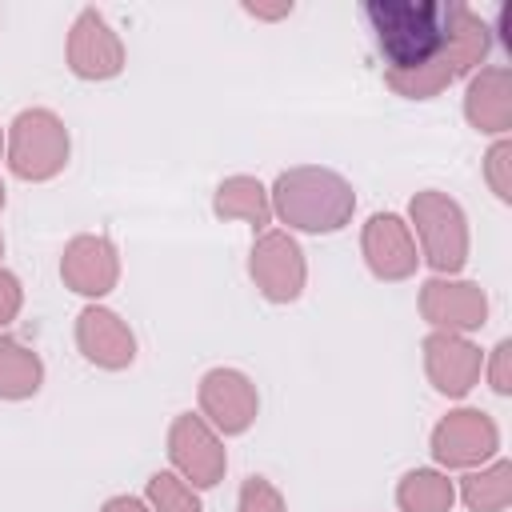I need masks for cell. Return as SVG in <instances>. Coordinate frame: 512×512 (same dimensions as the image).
Returning <instances> with one entry per match:
<instances>
[{
    "instance_id": "obj_1",
    "label": "cell",
    "mask_w": 512,
    "mask_h": 512,
    "mask_svg": "<svg viewBox=\"0 0 512 512\" xmlns=\"http://www.w3.org/2000/svg\"><path fill=\"white\" fill-rule=\"evenodd\" d=\"M364 16L376 32L380 56L388 60L384 72H412L436 60L444 44L448 4L432 0H368Z\"/></svg>"
},
{
    "instance_id": "obj_2",
    "label": "cell",
    "mask_w": 512,
    "mask_h": 512,
    "mask_svg": "<svg viewBox=\"0 0 512 512\" xmlns=\"http://www.w3.org/2000/svg\"><path fill=\"white\" fill-rule=\"evenodd\" d=\"M272 212L288 224V228H300V232H340L352 212H356V192L352 184L332 172V168H288L276 176L272 192Z\"/></svg>"
},
{
    "instance_id": "obj_3",
    "label": "cell",
    "mask_w": 512,
    "mask_h": 512,
    "mask_svg": "<svg viewBox=\"0 0 512 512\" xmlns=\"http://www.w3.org/2000/svg\"><path fill=\"white\" fill-rule=\"evenodd\" d=\"M492 48V32L488 24L468 8V4H448V24H444V44L436 52V60H428L424 68L412 72H384V84L408 100H428L440 96L452 80L476 72L484 64Z\"/></svg>"
},
{
    "instance_id": "obj_4",
    "label": "cell",
    "mask_w": 512,
    "mask_h": 512,
    "mask_svg": "<svg viewBox=\"0 0 512 512\" xmlns=\"http://www.w3.org/2000/svg\"><path fill=\"white\" fill-rule=\"evenodd\" d=\"M8 168L20 180H52L64 164H68V128L56 112L48 108H24L8 136Z\"/></svg>"
},
{
    "instance_id": "obj_5",
    "label": "cell",
    "mask_w": 512,
    "mask_h": 512,
    "mask_svg": "<svg viewBox=\"0 0 512 512\" xmlns=\"http://www.w3.org/2000/svg\"><path fill=\"white\" fill-rule=\"evenodd\" d=\"M412 224L420 236V252L424 260L440 272V276H456L468 260V220L464 208L448 196V192H416L412 204Z\"/></svg>"
},
{
    "instance_id": "obj_6",
    "label": "cell",
    "mask_w": 512,
    "mask_h": 512,
    "mask_svg": "<svg viewBox=\"0 0 512 512\" xmlns=\"http://www.w3.org/2000/svg\"><path fill=\"white\" fill-rule=\"evenodd\" d=\"M500 448V428L480 408H456L432 428V456L444 468H476Z\"/></svg>"
},
{
    "instance_id": "obj_7",
    "label": "cell",
    "mask_w": 512,
    "mask_h": 512,
    "mask_svg": "<svg viewBox=\"0 0 512 512\" xmlns=\"http://www.w3.org/2000/svg\"><path fill=\"white\" fill-rule=\"evenodd\" d=\"M168 456L192 488H216L224 480V468H228V456H224V444H220L216 428L204 416H192V412L172 420Z\"/></svg>"
},
{
    "instance_id": "obj_8",
    "label": "cell",
    "mask_w": 512,
    "mask_h": 512,
    "mask_svg": "<svg viewBox=\"0 0 512 512\" xmlns=\"http://www.w3.org/2000/svg\"><path fill=\"white\" fill-rule=\"evenodd\" d=\"M248 272H252L260 296L272 304L296 300L308 280L304 252L288 232H260L252 244V256H248Z\"/></svg>"
},
{
    "instance_id": "obj_9",
    "label": "cell",
    "mask_w": 512,
    "mask_h": 512,
    "mask_svg": "<svg viewBox=\"0 0 512 512\" xmlns=\"http://www.w3.org/2000/svg\"><path fill=\"white\" fill-rule=\"evenodd\" d=\"M420 316L436 332H476L488 320V296L472 280H452V276H432L420 288Z\"/></svg>"
},
{
    "instance_id": "obj_10",
    "label": "cell",
    "mask_w": 512,
    "mask_h": 512,
    "mask_svg": "<svg viewBox=\"0 0 512 512\" xmlns=\"http://www.w3.org/2000/svg\"><path fill=\"white\" fill-rule=\"evenodd\" d=\"M256 408H260V396H256V384L244 372H236V368L204 372V380H200V412L216 432H224V436L248 432V424L256 420Z\"/></svg>"
},
{
    "instance_id": "obj_11",
    "label": "cell",
    "mask_w": 512,
    "mask_h": 512,
    "mask_svg": "<svg viewBox=\"0 0 512 512\" xmlns=\"http://www.w3.org/2000/svg\"><path fill=\"white\" fill-rule=\"evenodd\" d=\"M68 68L80 80H112V76L124 72V44H120V36L112 32V24L96 8H84L72 20V32H68Z\"/></svg>"
},
{
    "instance_id": "obj_12",
    "label": "cell",
    "mask_w": 512,
    "mask_h": 512,
    "mask_svg": "<svg viewBox=\"0 0 512 512\" xmlns=\"http://www.w3.org/2000/svg\"><path fill=\"white\" fill-rule=\"evenodd\" d=\"M360 248H364V260H368L376 280H408L416 272V264H420L412 228L396 212L368 216V224L360 232Z\"/></svg>"
},
{
    "instance_id": "obj_13",
    "label": "cell",
    "mask_w": 512,
    "mask_h": 512,
    "mask_svg": "<svg viewBox=\"0 0 512 512\" xmlns=\"http://www.w3.org/2000/svg\"><path fill=\"white\" fill-rule=\"evenodd\" d=\"M76 348L84 352L88 364L108 368V372H120V368H128L136 360L132 328L112 308H100V304H88L76 316Z\"/></svg>"
},
{
    "instance_id": "obj_14",
    "label": "cell",
    "mask_w": 512,
    "mask_h": 512,
    "mask_svg": "<svg viewBox=\"0 0 512 512\" xmlns=\"http://www.w3.org/2000/svg\"><path fill=\"white\" fill-rule=\"evenodd\" d=\"M480 348L468 340V336H456V332H432L424 340V372L432 380L436 392L444 396H468L472 384L480 380Z\"/></svg>"
},
{
    "instance_id": "obj_15",
    "label": "cell",
    "mask_w": 512,
    "mask_h": 512,
    "mask_svg": "<svg viewBox=\"0 0 512 512\" xmlns=\"http://www.w3.org/2000/svg\"><path fill=\"white\" fill-rule=\"evenodd\" d=\"M60 280L80 296H108L120 280V256L108 236H76L60 256Z\"/></svg>"
},
{
    "instance_id": "obj_16",
    "label": "cell",
    "mask_w": 512,
    "mask_h": 512,
    "mask_svg": "<svg viewBox=\"0 0 512 512\" xmlns=\"http://www.w3.org/2000/svg\"><path fill=\"white\" fill-rule=\"evenodd\" d=\"M464 116L484 136H504L512 128V72L504 64L480 68L464 92Z\"/></svg>"
},
{
    "instance_id": "obj_17",
    "label": "cell",
    "mask_w": 512,
    "mask_h": 512,
    "mask_svg": "<svg viewBox=\"0 0 512 512\" xmlns=\"http://www.w3.org/2000/svg\"><path fill=\"white\" fill-rule=\"evenodd\" d=\"M212 212L220 220H244L252 232H264L268 220H272V200H268V188L256 176H228L216 188Z\"/></svg>"
},
{
    "instance_id": "obj_18",
    "label": "cell",
    "mask_w": 512,
    "mask_h": 512,
    "mask_svg": "<svg viewBox=\"0 0 512 512\" xmlns=\"http://www.w3.org/2000/svg\"><path fill=\"white\" fill-rule=\"evenodd\" d=\"M44 384V360L12 336H0V400H28Z\"/></svg>"
},
{
    "instance_id": "obj_19",
    "label": "cell",
    "mask_w": 512,
    "mask_h": 512,
    "mask_svg": "<svg viewBox=\"0 0 512 512\" xmlns=\"http://www.w3.org/2000/svg\"><path fill=\"white\" fill-rule=\"evenodd\" d=\"M456 500V484L436 468H412L396 484L400 512H448Z\"/></svg>"
},
{
    "instance_id": "obj_20",
    "label": "cell",
    "mask_w": 512,
    "mask_h": 512,
    "mask_svg": "<svg viewBox=\"0 0 512 512\" xmlns=\"http://www.w3.org/2000/svg\"><path fill=\"white\" fill-rule=\"evenodd\" d=\"M460 496L468 512H504L512 504V464L496 460L480 472H468L460 480Z\"/></svg>"
},
{
    "instance_id": "obj_21",
    "label": "cell",
    "mask_w": 512,
    "mask_h": 512,
    "mask_svg": "<svg viewBox=\"0 0 512 512\" xmlns=\"http://www.w3.org/2000/svg\"><path fill=\"white\" fill-rule=\"evenodd\" d=\"M148 508L152 512H204L192 484H184L176 472H152L148 476Z\"/></svg>"
},
{
    "instance_id": "obj_22",
    "label": "cell",
    "mask_w": 512,
    "mask_h": 512,
    "mask_svg": "<svg viewBox=\"0 0 512 512\" xmlns=\"http://www.w3.org/2000/svg\"><path fill=\"white\" fill-rule=\"evenodd\" d=\"M484 176L492 184V192L508 204L512 200V140H496L484 156Z\"/></svg>"
},
{
    "instance_id": "obj_23",
    "label": "cell",
    "mask_w": 512,
    "mask_h": 512,
    "mask_svg": "<svg viewBox=\"0 0 512 512\" xmlns=\"http://www.w3.org/2000/svg\"><path fill=\"white\" fill-rule=\"evenodd\" d=\"M236 512H288V508H284V496L276 492L272 480H264V476H248L244 488H240Z\"/></svg>"
},
{
    "instance_id": "obj_24",
    "label": "cell",
    "mask_w": 512,
    "mask_h": 512,
    "mask_svg": "<svg viewBox=\"0 0 512 512\" xmlns=\"http://www.w3.org/2000/svg\"><path fill=\"white\" fill-rule=\"evenodd\" d=\"M488 384L492 392L508 396L512 392V340H500L492 348V360H488Z\"/></svg>"
},
{
    "instance_id": "obj_25",
    "label": "cell",
    "mask_w": 512,
    "mask_h": 512,
    "mask_svg": "<svg viewBox=\"0 0 512 512\" xmlns=\"http://www.w3.org/2000/svg\"><path fill=\"white\" fill-rule=\"evenodd\" d=\"M20 304H24V292H20V280H16L12 272H4V268H0V328L16 320V312H20Z\"/></svg>"
},
{
    "instance_id": "obj_26",
    "label": "cell",
    "mask_w": 512,
    "mask_h": 512,
    "mask_svg": "<svg viewBox=\"0 0 512 512\" xmlns=\"http://www.w3.org/2000/svg\"><path fill=\"white\" fill-rule=\"evenodd\" d=\"M100 512H152V508L140 496H112V500H104Z\"/></svg>"
},
{
    "instance_id": "obj_27",
    "label": "cell",
    "mask_w": 512,
    "mask_h": 512,
    "mask_svg": "<svg viewBox=\"0 0 512 512\" xmlns=\"http://www.w3.org/2000/svg\"><path fill=\"white\" fill-rule=\"evenodd\" d=\"M244 12H248V16H260V20H280V16L292 12V4H288V0H284V4H244Z\"/></svg>"
},
{
    "instance_id": "obj_28",
    "label": "cell",
    "mask_w": 512,
    "mask_h": 512,
    "mask_svg": "<svg viewBox=\"0 0 512 512\" xmlns=\"http://www.w3.org/2000/svg\"><path fill=\"white\" fill-rule=\"evenodd\" d=\"M0 208H4V184H0Z\"/></svg>"
},
{
    "instance_id": "obj_29",
    "label": "cell",
    "mask_w": 512,
    "mask_h": 512,
    "mask_svg": "<svg viewBox=\"0 0 512 512\" xmlns=\"http://www.w3.org/2000/svg\"><path fill=\"white\" fill-rule=\"evenodd\" d=\"M0 152H4V132H0Z\"/></svg>"
},
{
    "instance_id": "obj_30",
    "label": "cell",
    "mask_w": 512,
    "mask_h": 512,
    "mask_svg": "<svg viewBox=\"0 0 512 512\" xmlns=\"http://www.w3.org/2000/svg\"><path fill=\"white\" fill-rule=\"evenodd\" d=\"M0 256H4V236H0Z\"/></svg>"
}]
</instances>
